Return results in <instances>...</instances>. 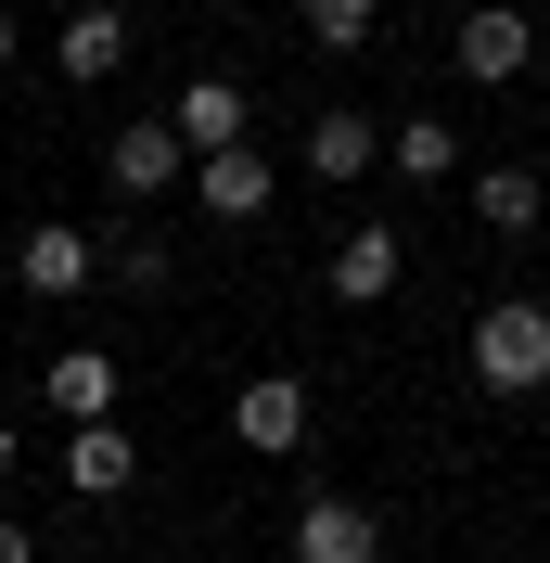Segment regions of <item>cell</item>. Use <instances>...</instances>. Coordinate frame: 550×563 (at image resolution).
Masks as SVG:
<instances>
[{"label":"cell","instance_id":"1","mask_svg":"<svg viewBox=\"0 0 550 563\" xmlns=\"http://www.w3.org/2000/svg\"><path fill=\"white\" fill-rule=\"evenodd\" d=\"M474 385H486V397H538V385H550V308H538V295L474 308Z\"/></svg>","mask_w":550,"mask_h":563},{"label":"cell","instance_id":"2","mask_svg":"<svg viewBox=\"0 0 550 563\" xmlns=\"http://www.w3.org/2000/svg\"><path fill=\"white\" fill-rule=\"evenodd\" d=\"M448 65L474 77V90H513V77L538 65V26H525L513 0H474V13H461V26H448Z\"/></svg>","mask_w":550,"mask_h":563},{"label":"cell","instance_id":"3","mask_svg":"<svg viewBox=\"0 0 550 563\" xmlns=\"http://www.w3.org/2000/svg\"><path fill=\"white\" fill-rule=\"evenodd\" d=\"M103 179L129 192V206H154V192H193V141H179V115H141V129L103 141Z\"/></svg>","mask_w":550,"mask_h":563},{"label":"cell","instance_id":"4","mask_svg":"<svg viewBox=\"0 0 550 563\" xmlns=\"http://www.w3.org/2000/svg\"><path fill=\"white\" fill-rule=\"evenodd\" d=\"M270 154H256V141H231V154H193V206L218 218V231H256V218H270Z\"/></svg>","mask_w":550,"mask_h":563},{"label":"cell","instance_id":"5","mask_svg":"<svg viewBox=\"0 0 550 563\" xmlns=\"http://www.w3.org/2000/svg\"><path fill=\"white\" fill-rule=\"evenodd\" d=\"M13 282H26L38 308H65V295H90V282H103V244H90V231H65V218H38L26 244H13Z\"/></svg>","mask_w":550,"mask_h":563},{"label":"cell","instance_id":"6","mask_svg":"<svg viewBox=\"0 0 550 563\" xmlns=\"http://www.w3.org/2000/svg\"><path fill=\"white\" fill-rule=\"evenodd\" d=\"M397 269H410V244H397V231H384V218H345V244H333V308H384V295H397Z\"/></svg>","mask_w":550,"mask_h":563},{"label":"cell","instance_id":"7","mask_svg":"<svg viewBox=\"0 0 550 563\" xmlns=\"http://www.w3.org/2000/svg\"><path fill=\"white\" fill-rule=\"evenodd\" d=\"M231 435L256 461H295V449H308V385H295V372H256V385L231 397Z\"/></svg>","mask_w":550,"mask_h":563},{"label":"cell","instance_id":"8","mask_svg":"<svg viewBox=\"0 0 550 563\" xmlns=\"http://www.w3.org/2000/svg\"><path fill=\"white\" fill-rule=\"evenodd\" d=\"M282 563H384V526L359 499H308V512L282 526Z\"/></svg>","mask_w":550,"mask_h":563},{"label":"cell","instance_id":"9","mask_svg":"<svg viewBox=\"0 0 550 563\" xmlns=\"http://www.w3.org/2000/svg\"><path fill=\"white\" fill-rule=\"evenodd\" d=\"M52 65H65L77 90H103V77L129 65V0H77L65 26H52Z\"/></svg>","mask_w":550,"mask_h":563},{"label":"cell","instance_id":"10","mask_svg":"<svg viewBox=\"0 0 550 563\" xmlns=\"http://www.w3.org/2000/svg\"><path fill=\"white\" fill-rule=\"evenodd\" d=\"M65 487H77V499H129V487H141V435H129L116 410L65 435Z\"/></svg>","mask_w":550,"mask_h":563},{"label":"cell","instance_id":"11","mask_svg":"<svg viewBox=\"0 0 550 563\" xmlns=\"http://www.w3.org/2000/svg\"><path fill=\"white\" fill-rule=\"evenodd\" d=\"M38 410L52 422H103L116 410V346H65L52 372H38Z\"/></svg>","mask_w":550,"mask_h":563},{"label":"cell","instance_id":"12","mask_svg":"<svg viewBox=\"0 0 550 563\" xmlns=\"http://www.w3.org/2000/svg\"><path fill=\"white\" fill-rule=\"evenodd\" d=\"M384 167V115H308V179H333V192H345V179H372Z\"/></svg>","mask_w":550,"mask_h":563},{"label":"cell","instance_id":"13","mask_svg":"<svg viewBox=\"0 0 550 563\" xmlns=\"http://www.w3.org/2000/svg\"><path fill=\"white\" fill-rule=\"evenodd\" d=\"M167 115H179V141H193V154H231V141H243V77H218V65H206V77H179V103H167Z\"/></svg>","mask_w":550,"mask_h":563},{"label":"cell","instance_id":"14","mask_svg":"<svg viewBox=\"0 0 550 563\" xmlns=\"http://www.w3.org/2000/svg\"><path fill=\"white\" fill-rule=\"evenodd\" d=\"M384 167L410 179V192H436V179L461 167V129H448V115H384Z\"/></svg>","mask_w":550,"mask_h":563},{"label":"cell","instance_id":"15","mask_svg":"<svg viewBox=\"0 0 550 563\" xmlns=\"http://www.w3.org/2000/svg\"><path fill=\"white\" fill-rule=\"evenodd\" d=\"M474 218L499 231V244H525V231L550 218V179H538V167H486V179H474Z\"/></svg>","mask_w":550,"mask_h":563},{"label":"cell","instance_id":"16","mask_svg":"<svg viewBox=\"0 0 550 563\" xmlns=\"http://www.w3.org/2000/svg\"><path fill=\"white\" fill-rule=\"evenodd\" d=\"M295 26H308L320 52H372V26H384V0H295Z\"/></svg>","mask_w":550,"mask_h":563},{"label":"cell","instance_id":"17","mask_svg":"<svg viewBox=\"0 0 550 563\" xmlns=\"http://www.w3.org/2000/svg\"><path fill=\"white\" fill-rule=\"evenodd\" d=\"M167 269H179V256L154 244V231H116V244H103V282H116V295H167Z\"/></svg>","mask_w":550,"mask_h":563},{"label":"cell","instance_id":"18","mask_svg":"<svg viewBox=\"0 0 550 563\" xmlns=\"http://www.w3.org/2000/svg\"><path fill=\"white\" fill-rule=\"evenodd\" d=\"M0 563H38V526H13V512H0Z\"/></svg>","mask_w":550,"mask_h":563},{"label":"cell","instance_id":"19","mask_svg":"<svg viewBox=\"0 0 550 563\" xmlns=\"http://www.w3.org/2000/svg\"><path fill=\"white\" fill-rule=\"evenodd\" d=\"M13 461H26V422H13V410H0V474H13Z\"/></svg>","mask_w":550,"mask_h":563},{"label":"cell","instance_id":"20","mask_svg":"<svg viewBox=\"0 0 550 563\" xmlns=\"http://www.w3.org/2000/svg\"><path fill=\"white\" fill-rule=\"evenodd\" d=\"M0 65H13V13H0Z\"/></svg>","mask_w":550,"mask_h":563}]
</instances>
